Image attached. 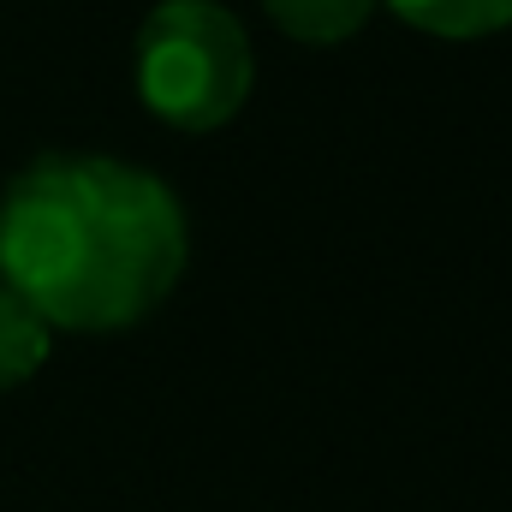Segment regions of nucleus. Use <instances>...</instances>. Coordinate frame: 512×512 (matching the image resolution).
<instances>
[{
    "instance_id": "obj_1",
    "label": "nucleus",
    "mask_w": 512,
    "mask_h": 512,
    "mask_svg": "<svg viewBox=\"0 0 512 512\" xmlns=\"http://www.w3.org/2000/svg\"><path fill=\"white\" fill-rule=\"evenodd\" d=\"M185 274L179 197L108 155H42L0 197V286L54 334L137 328Z\"/></svg>"
},
{
    "instance_id": "obj_2",
    "label": "nucleus",
    "mask_w": 512,
    "mask_h": 512,
    "mask_svg": "<svg viewBox=\"0 0 512 512\" xmlns=\"http://www.w3.org/2000/svg\"><path fill=\"white\" fill-rule=\"evenodd\" d=\"M251 36L215 0H161L137 30V96L173 131L227 126L251 96Z\"/></svg>"
},
{
    "instance_id": "obj_3",
    "label": "nucleus",
    "mask_w": 512,
    "mask_h": 512,
    "mask_svg": "<svg viewBox=\"0 0 512 512\" xmlns=\"http://www.w3.org/2000/svg\"><path fill=\"white\" fill-rule=\"evenodd\" d=\"M411 30L441 42H477L512 24V0H387Z\"/></svg>"
},
{
    "instance_id": "obj_4",
    "label": "nucleus",
    "mask_w": 512,
    "mask_h": 512,
    "mask_svg": "<svg viewBox=\"0 0 512 512\" xmlns=\"http://www.w3.org/2000/svg\"><path fill=\"white\" fill-rule=\"evenodd\" d=\"M54 352V328L12 292L0 286V393L6 387H24Z\"/></svg>"
},
{
    "instance_id": "obj_5",
    "label": "nucleus",
    "mask_w": 512,
    "mask_h": 512,
    "mask_svg": "<svg viewBox=\"0 0 512 512\" xmlns=\"http://www.w3.org/2000/svg\"><path fill=\"white\" fill-rule=\"evenodd\" d=\"M262 6L286 36L316 42V48H334V42L358 36L376 12V0H262Z\"/></svg>"
}]
</instances>
